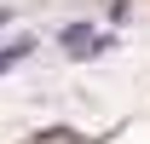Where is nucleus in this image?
Wrapping results in <instances>:
<instances>
[{
  "label": "nucleus",
  "instance_id": "1",
  "mask_svg": "<svg viewBox=\"0 0 150 144\" xmlns=\"http://www.w3.org/2000/svg\"><path fill=\"white\" fill-rule=\"evenodd\" d=\"M58 40H64V52H69V58H81V64L115 46V40L104 35V29H93V23H64V35H58Z\"/></svg>",
  "mask_w": 150,
  "mask_h": 144
},
{
  "label": "nucleus",
  "instance_id": "2",
  "mask_svg": "<svg viewBox=\"0 0 150 144\" xmlns=\"http://www.w3.org/2000/svg\"><path fill=\"white\" fill-rule=\"evenodd\" d=\"M29 52H35V40H29V35H18V40H12V46H6V52H0V75L12 69V64H23V58H29Z\"/></svg>",
  "mask_w": 150,
  "mask_h": 144
}]
</instances>
